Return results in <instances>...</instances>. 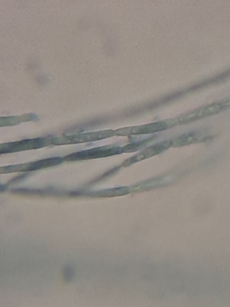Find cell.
<instances>
[{
    "label": "cell",
    "mask_w": 230,
    "mask_h": 307,
    "mask_svg": "<svg viewBox=\"0 0 230 307\" xmlns=\"http://www.w3.org/2000/svg\"><path fill=\"white\" fill-rule=\"evenodd\" d=\"M120 151V149L117 148H98L72 154L67 156L66 159L69 160L75 161L97 158L114 154Z\"/></svg>",
    "instance_id": "1"
},
{
    "label": "cell",
    "mask_w": 230,
    "mask_h": 307,
    "mask_svg": "<svg viewBox=\"0 0 230 307\" xmlns=\"http://www.w3.org/2000/svg\"><path fill=\"white\" fill-rule=\"evenodd\" d=\"M111 134V132L100 131L98 132L75 135L69 137V142L76 143L98 140L106 138Z\"/></svg>",
    "instance_id": "2"
},
{
    "label": "cell",
    "mask_w": 230,
    "mask_h": 307,
    "mask_svg": "<svg viewBox=\"0 0 230 307\" xmlns=\"http://www.w3.org/2000/svg\"><path fill=\"white\" fill-rule=\"evenodd\" d=\"M72 271L71 268L67 266L65 269L64 271V276L66 281H68L70 280L72 276Z\"/></svg>",
    "instance_id": "3"
}]
</instances>
